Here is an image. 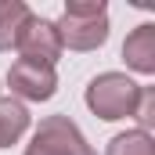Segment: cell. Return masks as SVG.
Here are the masks:
<instances>
[{
  "mask_svg": "<svg viewBox=\"0 0 155 155\" xmlns=\"http://www.w3.org/2000/svg\"><path fill=\"white\" fill-rule=\"evenodd\" d=\"M58 36L69 51H97L108 40V7L105 0H69L61 11Z\"/></svg>",
  "mask_w": 155,
  "mask_h": 155,
  "instance_id": "6da1fadb",
  "label": "cell"
},
{
  "mask_svg": "<svg viewBox=\"0 0 155 155\" xmlns=\"http://www.w3.org/2000/svg\"><path fill=\"white\" fill-rule=\"evenodd\" d=\"M137 97H141V83H134L126 72H101L87 87V108L105 123L134 116Z\"/></svg>",
  "mask_w": 155,
  "mask_h": 155,
  "instance_id": "7a4b0ae2",
  "label": "cell"
},
{
  "mask_svg": "<svg viewBox=\"0 0 155 155\" xmlns=\"http://www.w3.org/2000/svg\"><path fill=\"white\" fill-rule=\"evenodd\" d=\"M25 155H97V152L87 144L83 130L69 116H47L40 119L33 141L25 144Z\"/></svg>",
  "mask_w": 155,
  "mask_h": 155,
  "instance_id": "3957f363",
  "label": "cell"
},
{
  "mask_svg": "<svg viewBox=\"0 0 155 155\" xmlns=\"http://www.w3.org/2000/svg\"><path fill=\"white\" fill-rule=\"evenodd\" d=\"M7 87H11V97L15 101H51L58 94V72L54 65H40V61H11L7 69Z\"/></svg>",
  "mask_w": 155,
  "mask_h": 155,
  "instance_id": "277c9868",
  "label": "cell"
},
{
  "mask_svg": "<svg viewBox=\"0 0 155 155\" xmlns=\"http://www.w3.org/2000/svg\"><path fill=\"white\" fill-rule=\"evenodd\" d=\"M15 51H22V58L25 61H40V65H54L58 58H61V36H58V25L54 22H47V18H29V25L22 29V36H18V47Z\"/></svg>",
  "mask_w": 155,
  "mask_h": 155,
  "instance_id": "5b68a950",
  "label": "cell"
},
{
  "mask_svg": "<svg viewBox=\"0 0 155 155\" xmlns=\"http://www.w3.org/2000/svg\"><path fill=\"white\" fill-rule=\"evenodd\" d=\"M123 61H126V69H134L141 76H155V25L152 22L137 25L123 40Z\"/></svg>",
  "mask_w": 155,
  "mask_h": 155,
  "instance_id": "8992f818",
  "label": "cell"
},
{
  "mask_svg": "<svg viewBox=\"0 0 155 155\" xmlns=\"http://www.w3.org/2000/svg\"><path fill=\"white\" fill-rule=\"evenodd\" d=\"M33 11L22 0H0V51H15L22 29L29 25Z\"/></svg>",
  "mask_w": 155,
  "mask_h": 155,
  "instance_id": "52a82bcc",
  "label": "cell"
},
{
  "mask_svg": "<svg viewBox=\"0 0 155 155\" xmlns=\"http://www.w3.org/2000/svg\"><path fill=\"white\" fill-rule=\"evenodd\" d=\"M29 130V108L15 97H0V148H11Z\"/></svg>",
  "mask_w": 155,
  "mask_h": 155,
  "instance_id": "ba28073f",
  "label": "cell"
},
{
  "mask_svg": "<svg viewBox=\"0 0 155 155\" xmlns=\"http://www.w3.org/2000/svg\"><path fill=\"white\" fill-rule=\"evenodd\" d=\"M105 155H155V141L144 130H126V134H116L108 141Z\"/></svg>",
  "mask_w": 155,
  "mask_h": 155,
  "instance_id": "9c48e42d",
  "label": "cell"
},
{
  "mask_svg": "<svg viewBox=\"0 0 155 155\" xmlns=\"http://www.w3.org/2000/svg\"><path fill=\"white\" fill-rule=\"evenodd\" d=\"M134 119L141 123L137 130H144V134H148V130L155 126V90H152V87H141V97H137V108H134Z\"/></svg>",
  "mask_w": 155,
  "mask_h": 155,
  "instance_id": "30bf717a",
  "label": "cell"
}]
</instances>
